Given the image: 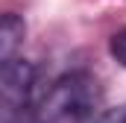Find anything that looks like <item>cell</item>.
<instances>
[{
	"instance_id": "6da1fadb",
	"label": "cell",
	"mask_w": 126,
	"mask_h": 123,
	"mask_svg": "<svg viewBox=\"0 0 126 123\" xmlns=\"http://www.w3.org/2000/svg\"><path fill=\"white\" fill-rule=\"evenodd\" d=\"M0 94H3V120L6 123L12 117H18L21 111H27L38 97V70H35V64L27 59L6 62Z\"/></svg>"
},
{
	"instance_id": "7a4b0ae2",
	"label": "cell",
	"mask_w": 126,
	"mask_h": 123,
	"mask_svg": "<svg viewBox=\"0 0 126 123\" xmlns=\"http://www.w3.org/2000/svg\"><path fill=\"white\" fill-rule=\"evenodd\" d=\"M24 21L18 18V15H3V21H0V62L6 64V62L18 59V47L24 44Z\"/></svg>"
},
{
	"instance_id": "3957f363",
	"label": "cell",
	"mask_w": 126,
	"mask_h": 123,
	"mask_svg": "<svg viewBox=\"0 0 126 123\" xmlns=\"http://www.w3.org/2000/svg\"><path fill=\"white\" fill-rule=\"evenodd\" d=\"M109 53L117 59L120 67H126V27H123V30H117L114 35H111V41H109Z\"/></svg>"
},
{
	"instance_id": "277c9868",
	"label": "cell",
	"mask_w": 126,
	"mask_h": 123,
	"mask_svg": "<svg viewBox=\"0 0 126 123\" xmlns=\"http://www.w3.org/2000/svg\"><path fill=\"white\" fill-rule=\"evenodd\" d=\"M100 123H126V106L117 108V111H111V114H103Z\"/></svg>"
}]
</instances>
